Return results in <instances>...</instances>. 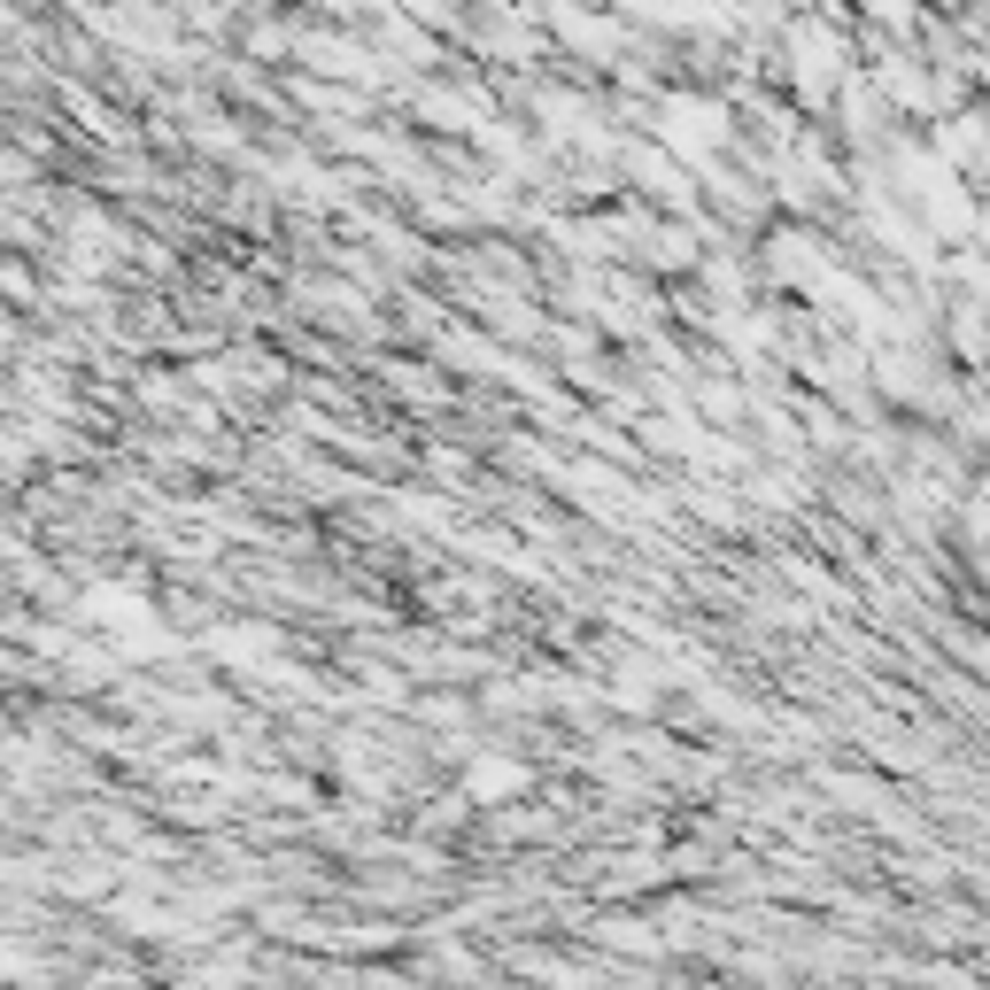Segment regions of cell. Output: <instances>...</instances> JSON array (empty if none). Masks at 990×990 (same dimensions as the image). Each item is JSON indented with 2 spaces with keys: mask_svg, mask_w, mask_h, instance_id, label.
Wrapping results in <instances>:
<instances>
[{
  "mask_svg": "<svg viewBox=\"0 0 990 990\" xmlns=\"http://www.w3.org/2000/svg\"><path fill=\"white\" fill-rule=\"evenodd\" d=\"M526 774L519 766H480V774H472V797H503V789H519Z\"/></svg>",
  "mask_w": 990,
  "mask_h": 990,
  "instance_id": "cell-1",
  "label": "cell"
}]
</instances>
